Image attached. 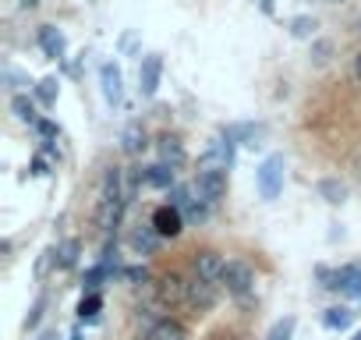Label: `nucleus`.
Returning a JSON list of instances; mask_svg holds the SVG:
<instances>
[{"label":"nucleus","mask_w":361,"mask_h":340,"mask_svg":"<svg viewBox=\"0 0 361 340\" xmlns=\"http://www.w3.org/2000/svg\"><path fill=\"white\" fill-rule=\"evenodd\" d=\"M283 170H287V163H283L280 152H273V156H266V159L259 163V170H255V188H259V195H262L266 202H273V199L283 192Z\"/></svg>","instance_id":"nucleus-1"},{"label":"nucleus","mask_w":361,"mask_h":340,"mask_svg":"<svg viewBox=\"0 0 361 340\" xmlns=\"http://www.w3.org/2000/svg\"><path fill=\"white\" fill-rule=\"evenodd\" d=\"M224 287L234 298H248L255 291V269L248 262H241V259H231L227 262V273H224Z\"/></svg>","instance_id":"nucleus-2"},{"label":"nucleus","mask_w":361,"mask_h":340,"mask_svg":"<svg viewBox=\"0 0 361 340\" xmlns=\"http://www.w3.org/2000/svg\"><path fill=\"white\" fill-rule=\"evenodd\" d=\"M188 284L192 280H185V277H180V273H163L159 280H156V301L163 305V308H173V305H180V301H185L188 298Z\"/></svg>","instance_id":"nucleus-3"},{"label":"nucleus","mask_w":361,"mask_h":340,"mask_svg":"<svg viewBox=\"0 0 361 340\" xmlns=\"http://www.w3.org/2000/svg\"><path fill=\"white\" fill-rule=\"evenodd\" d=\"M192 269H195V277H199V280H209V284H224V273H227V259H224L220 252H213V248H202V252H195V259H192Z\"/></svg>","instance_id":"nucleus-4"},{"label":"nucleus","mask_w":361,"mask_h":340,"mask_svg":"<svg viewBox=\"0 0 361 340\" xmlns=\"http://www.w3.org/2000/svg\"><path fill=\"white\" fill-rule=\"evenodd\" d=\"M195 192H199V199L209 202V206H216L220 199H227V170H199Z\"/></svg>","instance_id":"nucleus-5"},{"label":"nucleus","mask_w":361,"mask_h":340,"mask_svg":"<svg viewBox=\"0 0 361 340\" xmlns=\"http://www.w3.org/2000/svg\"><path fill=\"white\" fill-rule=\"evenodd\" d=\"M220 138H231L234 145H245V149H262L266 145V124H224Z\"/></svg>","instance_id":"nucleus-6"},{"label":"nucleus","mask_w":361,"mask_h":340,"mask_svg":"<svg viewBox=\"0 0 361 340\" xmlns=\"http://www.w3.org/2000/svg\"><path fill=\"white\" fill-rule=\"evenodd\" d=\"M149 224H152V231L166 241V238H177L180 231H185V224H188V220H185V213H180L177 206H170V202H166V206H159V210L152 213V220H149Z\"/></svg>","instance_id":"nucleus-7"},{"label":"nucleus","mask_w":361,"mask_h":340,"mask_svg":"<svg viewBox=\"0 0 361 340\" xmlns=\"http://www.w3.org/2000/svg\"><path fill=\"white\" fill-rule=\"evenodd\" d=\"M159 78H163V57L159 54H149L142 61V68H138V92L145 99H152L159 92Z\"/></svg>","instance_id":"nucleus-8"},{"label":"nucleus","mask_w":361,"mask_h":340,"mask_svg":"<svg viewBox=\"0 0 361 340\" xmlns=\"http://www.w3.org/2000/svg\"><path fill=\"white\" fill-rule=\"evenodd\" d=\"M216 301H220V291H216V284H209V280H199V277L188 284V298H185V305H188L192 312H209Z\"/></svg>","instance_id":"nucleus-9"},{"label":"nucleus","mask_w":361,"mask_h":340,"mask_svg":"<svg viewBox=\"0 0 361 340\" xmlns=\"http://www.w3.org/2000/svg\"><path fill=\"white\" fill-rule=\"evenodd\" d=\"M124 206H128L124 199H99V206H96V227L103 234L117 231L121 220H124Z\"/></svg>","instance_id":"nucleus-10"},{"label":"nucleus","mask_w":361,"mask_h":340,"mask_svg":"<svg viewBox=\"0 0 361 340\" xmlns=\"http://www.w3.org/2000/svg\"><path fill=\"white\" fill-rule=\"evenodd\" d=\"M156 152H159V163H166L170 170H177V166L188 163V152H185V145H180L177 135H159V138H156Z\"/></svg>","instance_id":"nucleus-11"},{"label":"nucleus","mask_w":361,"mask_h":340,"mask_svg":"<svg viewBox=\"0 0 361 340\" xmlns=\"http://www.w3.org/2000/svg\"><path fill=\"white\" fill-rule=\"evenodd\" d=\"M39 50H43L50 61H64V54H68V40H64V32L54 29V25H39Z\"/></svg>","instance_id":"nucleus-12"},{"label":"nucleus","mask_w":361,"mask_h":340,"mask_svg":"<svg viewBox=\"0 0 361 340\" xmlns=\"http://www.w3.org/2000/svg\"><path fill=\"white\" fill-rule=\"evenodd\" d=\"M99 82H103V99H106L110 107H117V103H121V96H124L121 68H117V64H103V68H99Z\"/></svg>","instance_id":"nucleus-13"},{"label":"nucleus","mask_w":361,"mask_h":340,"mask_svg":"<svg viewBox=\"0 0 361 340\" xmlns=\"http://www.w3.org/2000/svg\"><path fill=\"white\" fill-rule=\"evenodd\" d=\"M11 114H15L22 124H32V128L43 121V117H39V99L29 96V92H15V96H11Z\"/></svg>","instance_id":"nucleus-14"},{"label":"nucleus","mask_w":361,"mask_h":340,"mask_svg":"<svg viewBox=\"0 0 361 340\" xmlns=\"http://www.w3.org/2000/svg\"><path fill=\"white\" fill-rule=\"evenodd\" d=\"M142 185L159 188V192H170L177 185V178H173V170L166 163H149V166H142Z\"/></svg>","instance_id":"nucleus-15"},{"label":"nucleus","mask_w":361,"mask_h":340,"mask_svg":"<svg viewBox=\"0 0 361 340\" xmlns=\"http://www.w3.org/2000/svg\"><path fill=\"white\" fill-rule=\"evenodd\" d=\"M145 340H188V329H185V322L166 315V319H159L145 329Z\"/></svg>","instance_id":"nucleus-16"},{"label":"nucleus","mask_w":361,"mask_h":340,"mask_svg":"<svg viewBox=\"0 0 361 340\" xmlns=\"http://www.w3.org/2000/svg\"><path fill=\"white\" fill-rule=\"evenodd\" d=\"M315 192H319V199H326L329 206H343V202H347V185H343L340 178H322V181L315 185Z\"/></svg>","instance_id":"nucleus-17"},{"label":"nucleus","mask_w":361,"mask_h":340,"mask_svg":"<svg viewBox=\"0 0 361 340\" xmlns=\"http://www.w3.org/2000/svg\"><path fill=\"white\" fill-rule=\"evenodd\" d=\"M354 315H357V312H354L350 305H333V308H326V312H322V326L340 333V329H347V326L354 322Z\"/></svg>","instance_id":"nucleus-18"},{"label":"nucleus","mask_w":361,"mask_h":340,"mask_svg":"<svg viewBox=\"0 0 361 340\" xmlns=\"http://www.w3.org/2000/svg\"><path fill=\"white\" fill-rule=\"evenodd\" d=\"M159 245H163V238L152 231V224H149V227H138V231L131 234V248H135L138 255H152Z\"/></svg>","instance_id":"nucleus-19"},{"label":"nucleus","mask_w":361,"mask_h":340,"mask_svg":"<svg viewBox=\"0 0 361 340\" xmlns=\"http://www.w3.org/2000/svg\"><path fill=\"white\" fill-rule=\"evenodd\" d=\"M340 294L361 301V266H340Z\"/></svg>","instance_id":"nucleus-20"},{"label":"nucleus","mask_w":361,"mask_h":340,"mask_svg":"<svg viewBox=\"0 0 361 340\" xmlns=\"http://www.w3.org/2000/svg\"><path fill=\"white\" fill-rule=\"evenodd\" d=\"M121 149H124L128 156H138V152L145 149V128H142L138 121L124 128V135H121Z\"/></svg>","instance_id":"nucleus-21"},{"label":"nucleus","mask_w":361,"mask_h":340,"mask_svg":"<svg viewBox=\"0 0 361 340\" xmlns=\"http://www.w3.org/2000/svg\"><path fill=\"white\" fill-rule=\"evenodd\" d=\"M110 277H114V266H106V262H96L92 269H85V277H82V287H85V294H99L103 280H110Z\"/></svg>","instance_id":"nucleus-22"},{"label":"nucleus","mask_w":361,"mask_h":340,"mask_svg":"<svg viewBox=\"0 0 361 340\" xmlns=\"http://www.w3.org/2000/svg\"><path fill=\"white\" fill-rule=\"evenodd\" d=\"M78 255H82V241H78V238H64V241L57 245V266H61V269H75Z\"/></svg>","instance_id":"nucleus-23"},{"label":"nucleus","mask_w":361,"mask_h":340,"mask_svg":"<svg viewBox=\"0 0 361 340\" xmlns=\"http://www.w3.org/2000/svg\"><path fill=\"white\" fill-rule=\"evenodd\" d=\"M57 92H61L57 78H43V82L32 85V96L39 99V107H54V103H57Z\"/></svg>","instance_id":"nucleus-24"},{"label":"nucleus","mask_w":361,"mask_h":340,"mask_svg":"<svg viewBox=\"0 0 361 340\" xmlns=\"http://www.w3.org/2000/svg\"><path fill=\"white\" fill-rule=\"evenodd\" d=\"M315 29H319V22H315V18H308V15L290 18V36H294V40H312V36H315Z\"/></svg>","instance_id":"nucleus-25"},{"label":"nucleus","mask_w":361,"mask_h":340,"mask_svg":"<svg viewBox=\"0 0 361 340\" xmlns=\"http://www.w3.org/2000/svg\"><path fill=\"white\" fill-rule=\"evenodd\" d=\"M294 329H298V319H294V315H283V319H276V322H273V329H269V336H266V340H290V336H294Z\"/></svg>","instance_id":"nucleus-26"},{"label":"nucleus","mask_w":361,"mask_h":340,"mask_svg":"<svg viewBox=\"0 0 361 340\" xmlns=\"http://www.w3.org/2000/svg\"><path fill=\"white\" fill-rule=\"evenodd\" d=\"M99 308H103V298H99V294H85L82 305H78V319H96Z\"/></svg>","instance_id":"nucleus-27"},{"label":"nucleus","mask_w":361,"mask_h":340,"mask_svg":"<svg viewBox=\"0 0 361 340\" xmlns=\"http://www.w3.org/2000/svg\"><path fill=\"white\" fill-rule=\"evenodd\" d=\"M47 305H50V298H47V294H39V298L32 301V308H29V315H25V329H36V326H39V319H43Z\"/></svg>","instance_id":"nucleus-28"},{"label":"nucleus","mask_w":361,"mask_h":340,"mask_svg":"<svg viewBox=\"0 0 361 340\" xmlns=\"http://www.w3.org/2000/svg\"><path fill=\"white\" fill-rule=\"evenodd\" d=\"M329 57H333V43L329 40H315L312 43V64H329Z\"/></svg>","instance_id":"nucleus-29"},{"label":"nucleus","mask_w":361,"mask_h":340,"mask_svg":"<svg viewBox=\"0 0 361 340\" xmlns=\"http://www.w3.org/2000/svg\"><path fill=\"white\" fill-rule=\"evenodd\" d=\"M121 277L128 280V284H149L152 280V273H149V266H128V269H121Z\"/></svg>","instance_id":"nucleus-30"},{"label":"nucleus","mask_w":361,"mask_h":340,"mask_svg":"<svg viewBox=\"0 0 361 340\" xmlns=\"http://www.w3.org/2000/svg\"><path fill=\"white\" fill-rule=\"evenodd\" d=\"M315 277H319V284H322L326 291H340V269L319 266V269H315Z\"/></svg>","instance_id":"nucleus-31"},{"label":"nucleus","mask_w":361,"mask_h":340,"mask_svg":"<svg viewBox=\"0 0 361 340\" xmlns=\"http://www.w3.org/2000/svg\"><path fill=\"white\" fill-rule=\"evenodd\" d=\"M206 217H209V202L192 199V206L185 210V220H188V224H199V220H206Z\"/></svg>","instance_id":"nucleus-32"},{"label":"nucleus","mask_w":361,"mask_h":340,"mask_svg":"<svg viewBox=\"0 0 361 340\" xmlns=\"http://www.w3.org/2000/svg\"><path fill=\"white\" fill-rule=\"evenodd\" d=\"M32 131H36V135H39L43 142H50V138H57V135H61V128H57L54 121H47V117H43V121H39V124H36Z\"/></svg>","instance_id":"nucleus-33"},{"label":"nucleus","mask_w":361,"mask_h":340,"mask_svg":"<svg viewBox=\"0 0 361 340\" xmlns=\"http://www.w3.org/2000/svg\"><path fill=\"white\" fill-rule=\"evenodd\" d=\"M50 262H57V252H54V248H47V252L39 255V262H36V277H47Z\"/></svg>","instance_id":"nucleus-34"},{"label":"nucleus","mask_w":361,"mask_h":340,"mask_svg":"<svg viewBox=\"0 0 361 340\" xmlns=\"http://www.w3.org/2000/svg\"><path fill=\"white\" fill-rule=\"evenodd\" d=\"M50 174V159L47 156H32V178H47Z\"/></svg>","instance_id":"nucleus-35"},{"label":"nucleus","mask_w":361,"mask_h":340,"mask_svg":"<svg viewBox=\"0 0 361 340\" xmlns=\"http://www.w3.org/2000/svg\"><path fill=\"white\" fill-rule=\"evenodd\" d=\"M350 78L361 85V50H357V54H354V61H350Z\"/></svg>","instance_id":"nucleus-36"},{"label":"nucleus","mask_w":361,"mask_h":340,"mask_svg":"<svg viewBox=\"0 0 361 340\" xmlns=\"http://www.w3.org/2000/svg\"><path fill=\"white\" fill-rule=\"evenodd\" d=\"M350 170H354V181H361V149L350 156Z\"/></svg>","instance_id":"nucleus-37"},{"label":"nucleus","mask_w":361,"mask_h":340,"mask_svg":"<svg viewBox=\"0 0 361 340\" xmlns=\"http://www.w3.org/2000/svg\"><path fill=\"white\" fill-rule=\"evenodd\" d=\"M259 8H262L266 15H273V0H259Z\"/></svg>","instance_id":"nucleus-38"},{"label":"nucleus","mask_w":361,"mask_h":340,"mask_svg":"<svg viewBox=\"0 0 361 340\" xmlns=\"http://www.w3.org/2000/svg\"><path fill=\"white\" fill-rule=\"evenodd\" d=\"M22 8H39V0H22Z\"/></svg>","instance_id":"nucleus-39"},{"label":"nucleus","mask_w":361,"mask_h":340,"mask_svg":"<svg viewBox=\"0 0 361 340\" xmlns=\"http://www.w3.org/2000/svg\"><path fill=\"white\" fill-rule=\"evenodd\" d=\"M39 340H61V336H57V333H43Z\"/></svg>","instance_id":"nucleus-40"},{"label":"nucleus","mask_w":361,"mask_h":340,"mask_svg":"<svg viewBox=\"0 0 361 340\" xmlns=\"http://www.w3.org/2000/svg\"><path fill=\"white\" fill-rule=\"evenodd\" d=\"M354 29H357V32H361V15H357V22H354Z\"/></svg>","instance_id":"nucleus-41"},{"label":"nucleus","mask_w":361,"mask_h":340,"mask_svg":"<svg viewBox=\"0 0 361 340\" xmlns=\"http://www.w3.org/2000/svg\"><path fill=\"white\" fill-rule=\"evenodd\" d=\"M350 340H361V329H357V333H354V336H350Z\"/></svg>","instance_id":"nucleus-42"}]
</instances>
